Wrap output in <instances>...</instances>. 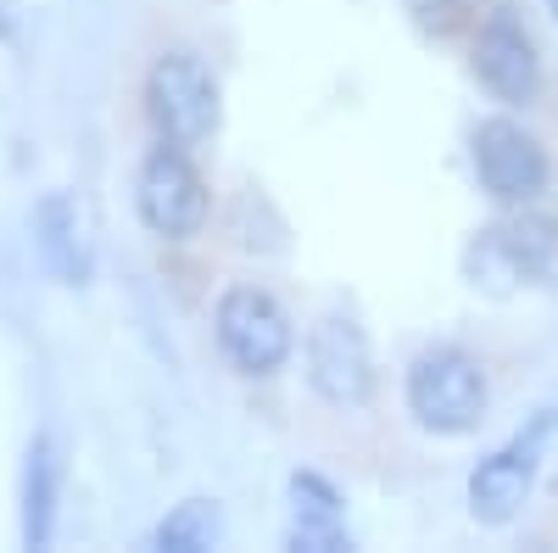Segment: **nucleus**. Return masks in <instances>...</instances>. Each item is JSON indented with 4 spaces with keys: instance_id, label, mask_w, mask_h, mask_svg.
<instances>
[{
    "instance_id": "obj_16",
    "label": "nucleus",
    "mask_w": 558,
    "mask_h": 553,
    "mask_svg": "<svg viewBox=\"0 0 558 553\" xmlns=\"http://www.w3.org/2000/svg\"><path fill=\"white\" fill-rule=\"evenodd\" d=\"M547 17H553V23H558V0H547Z\"/></svg>"
},
{
    "instance_id": "obj_2",
    "label": "nucleus",
    "mask_w": 558,
    "mask_h": 553,
    "mask_svg": "<svg viewBox=\"0 0 558 553\" xmlns=\"http://www.w3.org/2000/svg\"><path fill=\"white\" fill-rule=\"evenodd\" d=\"M402 408L425 436H470V431H481L486 413H492L486 363L458 341H436L425 352H413V363L402 369Z\"/></svg>"
},
{
    "instance_id": "obj_6",
    "label": "nucleus",
    "mask_w": 558,
    "mask_h": 553,
    "mask_svg": "<svg viewBox=\"0 0 558 553\" xmlns=\"http://www.w3.org/2000/svg\"><path fill=\"white\" fill-rule=\"evenodd\" d=\"M213 336L223 347V358L241 369V375H279L296 352V325L291 313L279 308L274 291L263 286H223L218 308H213Z\"/></svg>"
},
{
    "instance_id": "obj_12",
    "label": "nucleus",
    "mask_w": 558,
    "mask_h": 553,
    "mask_svg": "<svg viewBox=\"0 0 558 553\" xmlns=\"http://www.w3.org/2000/svg\"><path fill=\"white\" fill-rule=\"evenodd\" d=\"M218 542H223V509L213 497H179L151 531V548L162 553H207Z\"/></svg>"
},
{
    "instance_id": "obj_7",
    "label": "nucleus",
    "mask_w": 558,
    "mask_h": 553,
    "mask_svg": "<svg viewBox=\"0 0 558 553\" xmlns=\"http://www.w3.org/2000/svg\"><path fill=\"white\" fill-rule=\"evenodd\" d=\"M207 179L191 163V146L157 141L134 168V218L162 241H191L196 229L207 224Z\"/></svg>"
},
{
    "instance_id": "obj_15",
    "label": "nucleus",
    "mask_w": 558,
    "mask_h": 553,
    "mask_svg": "<svg viewBox=\"0 0 558 553\" xmlns=\"http://www.w3.org/2000/svg\"><path fill=\"white\" fill-rule=\"evenodd\" d=\"M286 548H296V553H352L357 542H352V531H347V520H291V531H286Z\"/></svg>"
},
{
    "instance_id": "obj_5",
    "label": "nucleus",
    "mask_w": 558,
    "mask_h": 553,
    "mask_svg": "<svg viewBox=\"0 0 558 553\" xmlns=\"http://www.w3.org/2000/svg\"><path fill=\"white\" fill-rule=\"evenodd\" d=\"M470 73L475 84L486 89V96L508 112H520L542 96L547 84V62H542V45L525 23L520 7H508V0H497V7L475 23V39H470Z\"/></svg>"
},
{
    "instance_id": "obj_1",
    "label": "nucleus",
    "mask_w": 558,
    "mask_h": 553,
    "mask_svg": "<svg viewBox=\"0 0 558 553\" xmlns=\"http://www.w3.org/2000/svg\"><path fill=\"white\" fill-rule=\"evenodd\" d=\"M463 280L486 297L558 286V218L542 213V202L497 207V218L463 247Z\"/></svg>"
},
{
    "instance_id": "obj_9",
    "label": "nucleus",
    "mask_w": 558,
    "mask_h": 553,
    "mask_svg": "<svg viewBox=\"0 0 558 553\" xmlns=\"http://www.w3.org/2000/svg\"><path fill=\"white\" fill-rule=\"evenodd\" d=\"M302 369L313 397L330 408H363L375 397V347H368V330L352 313L313 318L302 341Z\"/></svg>"
},
{
    "instance_id": "obj_3",
    "label": "nucleus",
    "mask_w": 558,
    "mask_h": 553,
    "mask_svg": "<svg viewBox=\"0 0 558 553\" xmlns=\"http://www.w3.org/2000/svg\"><path fill=\"white\" fill-rule=\"evenodd\" d=\"M558 436V408L542 402L531 408L525 420L508 431L492 453L475 458V470L470 481H463V503H470V520L486 526V531H502V526H514L525 515V503L547 470V447Z\"/></svg>"
},
{
    "instance_id": "obj_11",
    "label": "nucleus",
    "mask_w": 558,
    "mask_h": 553,
    "mask_svg": "<svg viewBox=\"0 0 558 553\" xmlns=\"http://www.w3.org/2000/svg\"><path fill=\"white\" fill-rule=\"evenodd\" d=\"M57 503H62V458L51 436H34L23 453V481H17V531L23 548H51L57 537Z\"/></svg>"
},
{
    "instance_id": "obj_8",
    "label": "nucleus",
    "mask_w": 558,
    "mask_h": 553,
    "mask_svg": "<svg viewBox=\"0 0 558 553\" xmlns=\"http://www.w3.org/2000/svg\"><path fill=\"white\" fill-rule=\"evenodd\" d=\"M146 118L157 129V141L173 146H202L223 123V101H218V79L207 73V62L196 51H162L146 73Z\"/></svg>"
},
{
    "instance_id": "obj_14",
    "label": "nucleus",
    "mask_w": 558,
    "mask_h": 553,
    "mask_svg": "<svg viewBox=\"0 0 558 553\" xmlns=\"http://www.w3.org/2000/svg\"><path fill=\"white\" fill-rule=\"evenodd\" d=\"M291 503L302 520H347V497L336 481H324L318 470H291Z\"/></svg>"
},
{
    "instance_id": "obj_13",
    "label": "nucleus",
    "mask_w": 558,
    "mask_h": 553,
    "mask_svg": "<svg viewBox=\"0 0 558 553\" xmlns=\"http://www.w3.org/2000/svg\"><path fill=\"white\" fill-rule=\"evenodd\" d=\"M402 12L425 39H458L475 23V0H402Z\"/></svg>"
},
{
    "instance_id": "obj_4",
    "label": "nucleus",
    "mask_w": 558,
    "mask_h": 553,
    "mask_svg": "<svg viewBox=\"0 0 558 553\" xmlns=\"http://www.w3.org/2000/svg\"><path fill=\"white\" fill-rule=\"evenodd\" d=\"M470 168H475V184L497 207H531L553 184V157L542 146V134L531 123H520L508 107L486 112L470 129Z\"/></svg>"
},
{
    "instance_id": "obj_10",
    "label": "nucleus",
    "mask_w": 558,
    "mask_h": 553,
    "mask_svg": "<svg viewBox=\"0 0 558 553\" xmlns=\"http://www.w3.org/2000/svg\"><path fill=\"white\" fill-rule=\"evenodd\" d=\"M34 229V257L45 263V274H57L62 286H84L89 280V241H84V218L73 207L68 191H45L28 213Z\"/></svg>"
}]
</instances>
